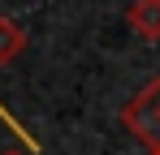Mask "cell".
Wrapping results in <instances>:
<instances>
[{"label":"cell","mask_w":160,"mask_h":155,"mask_svg":"<svg viewBox=\"0 0 160 155\" xmlns=\"http://www.w3.org/2000/svg\"><path fill=\"white\" fill-rule=\"evenodd\" d=\"M121 125L130 129L152 155H160V78H152V82L121 108Z\"/></svg>","instance_id":"obj_1"},{"label":"cell","mask_w":160,"mask_h":155,"mask_svg":"<svg viewBox=\"0 0 160 155\" xmlns=\"http://www.w3.org/2000/svg\"><path fill=\"white\" fill-rule=\"evenodd\" d=\"M26 48V30L22 22H13V17H0V65H9V60H18Z\"/></svg>","instance_id":"obj_3"},{"label":"cell","mask_w":160,"mask_h":155,"mask_svg":"<svg viewBox=\"0 0 160 155\" xmlns=\"http://www.w3.org/2000/svg\"><path fill=\"white\" fill-rule=\"evenodd\" d=\"M126 26H130L138 39L160 43V0H130V9H126Z\"/></svg>","instance_id":"obj_2"},{"label":"cell","mask_w":160,"mask_h":155,"mask_svg":"<svg viewBox=\"0 0 160 155\" xmlns=\"http://www.w3.org/2000/svg\"><path fill=\"white\" fill-rule=\"evenodd\" d=\"M0 155H26V151H0Z\"/></svg>","instance_id":"obj_4"}]
</instances>
